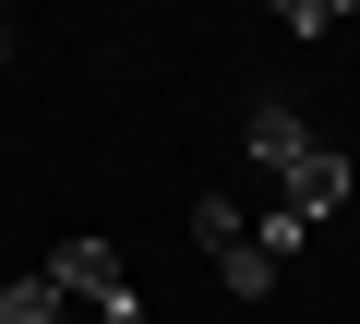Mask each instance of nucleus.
I'll return each mask as SVG.
<instances>
[{"label":"nucleus","instance_id":"nucleus-8","mask_svg":"<svg viewBox=\"0 0 360 324\" xmlns=\"http://www.w3.org/2000/svg\"><path fill=\"white\" fill-rule=\"evenodd\" d=\"M60 324H96V312H60Z\"/></svg>","mask_w":360,"mask_h":324},{"label":"nucleus","instance_id":"nucleus-6","mask_svg":"<svg viewBox=\"0 0 360 324\" xmlns=\"http://www.w3.org/2000/svg\"><path fill=\"white\" fill-rule=\"evenodd\" d=\"M217 288H229V300H276V264L240 240V252H217Z\"/></svg>","mask_w":360,"mask_h":324},{"label":"nucleus","instance_id":"nucleus-7","mask_svg":"<svg viewBox=\"0 0 360 324\" xmlns=\"http://www.w3.org/2000/svg\"><path fill=\"white\" fill-rule=\"evenodd\" d=\"M300 240H312V216H288V205H276V216H252V252H264V264H288Z\"/></svg>","mask_w":360,"mask_h":324},{"label":"nucleus","instance_id":"nucleus-5","mask_svg":"<svg viewBox=\"0 0 360 324\" xmlns=\"http://www.w3.org/2000/svg\"><path fill=\"white\" fill-rule=\"evenodd\" d=\"M60 312H72V300L49 288V264H37V276H13V288H0V324H60Z\"/></svg>","mask_w":360,"mask_h":324},{"label":"nucleus","instance_id":"nucleus-3","mask_svg":"<svg viewBox=\"0 0 360 324\" xmlns=\"http://www.w3.org/2000/svg\"><path fill=\"white\" fill-rule=\"evenodd\" d=\"M240 144H252V169H264V181H288V169H300V144H312V120H288V108L264 96V108L240 120Z\"/></svg>","mask_w":360,"mask_h":324},{"label":"nucleus","instance_id":"nucleus-2","mask_svg":"<svg viewBox=\"0 0 360 324\" xmlns=\"http://www.w3.org/2000/svg\"><path fill=\"white\" fill-rule=\"evenodd\" d=\"M348 193H360V169H348V144H324V132L300 144V169L276 181V205H288V216H312V228H324V216H336Z\"/></svg>","mask_w":360,"mask_h":324},{"label":"nucleus","instance_id":"nucleus-1","mask_svg":"<svg viewBox=\"0 0 360 324\" xmlns=\"http://www.w3.org/2000/svg\"><path fill=\"white\" fill-rule=\"evenodd\" d=\"M49 288H60L72 312H96V324H144V288L120 276L108 240H60V252H49Z\"/></svg>","mask_w":360,"mask_h":324},{"label":"nucleus","instance_id":"nucleus-4","mask_svg":"<svg viewBox=\"0 0 360 324\" xmlns=\"http://www.w3.org/2000/svg\"><path fill=\"white\" fill-rule=\"evenodd\" d=\"M240 240H252V216H240L229 193H193V252L217 264V252H240Z\"/></svg>","mask_w":360,"mask_h":324},{"label":"nucleus","instance_id":"nucleus-9","mask_svg":"<svg viewBox=\"0 0 360 324\" xmlns=\"http://www.w3.org/2000/svg\"><path fill=\"white\" fill-rule=\"evenodd\" d=\"M0 48H13V25H0Z\"/></svg>","mask_w":360,"mask_h":324}]
</instances>
